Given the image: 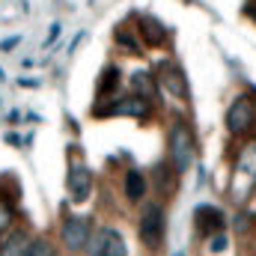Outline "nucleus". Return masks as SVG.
<instances>
[{"label": "nucleus", "mask_w": 256, "mask_h": 256, "mask_svg": "<svg viewBox=\"0 0 256 256\" xmlns=\"http://www.w3.org/2000/svg\"><path fill=\"white\" fill-rule=\"evenodd\" d=\"M137 33H140L143 45H149V48H161L164 39H167V27L155 15H140L137 18Z\"/></svg>", "instance_id": "9d476101"}, {"label": "nucleus", "mask_w": 256, "mask_h": 256, "mask_svg": "<svg viewBox=\"0 0 256 256\" xmlns=\"http://www.w3.org/2000/svg\"><path fill=\"white\" fill-rule=\"evenodd\" d=\"M226 248H230V238H226L224 232H218V236L208 238V250H212V254H224Z\"/></svg>", "instance_id": "412c9836"}, {"label": "nucleus", "mask_w": 256, "mask_h": 256, "mask_svg": "<svg viewBox=\"0 0 256 256\" xmlns=\"http://www.w3.org/2000/svg\"><path fill=\"white\" fill-rule=\"evenodd\" d=\"M110 114L114 116H131V120H146V116H152V102L137 96V92H128L122 98L110 102Z\"/></svg>", "instance_id": "1a4fd4ad"}, {"label": "nucleus", "mask_w": 256, "mask_h": 256, "mask_svg": "<svg viewBox=\"0 0 256 256\" xmlns=\"http://www.w3.org/2000/svg\"><path fill=\"white\" fill-rule=\"evenodd\" d=\"M224 122H226V131H230V134H248L256 122V102L250 96H238V98L230 104Z\"/></svg>", "instance_id": "0eeeda50"}, {"label": "nucleus", "mask_w": 256, "mask_h": 256, "mask_svg": "<svg viewBox=\"0 0 256 256\" xmlns=\"http://www.w3.org/2000/svg\"><path fill=\"white\" fill-rule=\"evenodd\" d=\"M167 161L173 164V170L179 176L196 164V140L185 120H173V126L167 131Z\"/></svg>", "instance_id": "f257e3e1"}, {"label": "nucleus", "mask_w": 256, "mask_h": 256, "mask_svg": "<svg viewBox=\"0 0 256 256\" xmlns=\"http://www.w3.org/2000/svg\"><path fill=\"white\" fill-rule=\"evenodd\" d=\"M9 122H21V110H9Z\"/></svg>", "instance_id": "a878e982"}, {"label": "nucleus", "mask_w": 256, "mask_h": 256, "mask_svg": "<svg viewBox=\"0 0 256 256\" xmlns=\"http://www.w3.org/2000/svg\"><path fill=\"white\" fill-rule=\"evenodd\" d=\"M176 170H173V164L170 161H161V164H155L152 167V188L161 194H173L176 191Z\"/></svg>", "instance_id": "ddd939ff"}, {"label": "nucleus", "mask_w": 256, "mask_h": 256, "mask_svg": "<svg viewBox=\"0 0 256 256\" xmlns=\"http://www.w3.org/2000/svg\"><path fill=\"white\" fill-rule=\"evenodd\" d=\"M92 220L90 218H80V214H68L63 224H60V238L63 244L68 248V254H80L86 250V242L92 236Z\"/></svg>", "instance_id": "39448f33"}, {"label": "nucleus", "mask_w": 256, "mask_h": 256, "mask_svg": "<svg viewBox=\"0 0 256 256\" xmlns=\"http://www.w3.org/2000/svg\"><path fill=\"white\" fill-rule=\"evenodd\" d=\"M122 188H126V196L131 202H140V200L149 194V179H146L137 167H131L126 173V179H122Z\"/></svg>", "instance_id": "4468645a"}, {"label": "nucleus", "mask_w": 256, "mask_h": 256, "mask_svg": "<svg viewBox=\"0 0 256 256\" xmlns=\"http://www.w3.org/2000/svg\"><path fill=\"white\" fill-rule=\"evenodd\" d=\"M194 226H196V232L202 238H212V236L224 232L226 218H224V212L218 206H196L194 208Z\"/></svg>", "instance_id": "6e6552de"}, {"label": "nucleus", "mask_w": 256, "mask_h": 256, "mask_svg": "<svg viewBox=\"0 0 256 256\" xmlns=\"http://www.w3.org/2000/svg\"><path fill=\"white\" fill-rule=\"evenodd\" d=\"M12 220H15V208H12L9 200L0 196V236H6L12 230Z\"/></svg>", "instance_id": "f3484780"}, {"label": "nucleus", "mask_w": 256, "mask_h": 256, "mask_svg": "<svg viewBox=\"0 0 256 256\" xmlns=\"http://www.w3.org/2000/svg\"><path fill=\"white\" fill-rule=\"evenodd\" d=\"M155 80H158V90L170 92L173 98H188L191 96V86H188V78H185L182 66L173 63V60H161L155 66Z\"/></svg>", "instance_id": "20e7f679"}, {"label": "nucleus", "mask_w": 256, "mask_h": 256, "mask_svg": "<svg viewBox=\"0 0 256 256\" xmlns=\"http://www.w3.org/2000/svg\"><path fill=\"white\" fill-rule=\"evenodd\" d=\"M15 45H21V33H15V36H6V39L0 42V51H3V54H9V51H15Z\"/></svg>", "instance_id": "4be33fe9"}, {"label": "nucleus", "mask_w": 256, "mask_h": 256, "mask_svg": "<svg viewBox=\"0 0 256 256\" xmlns=\"http://www.w3.org/2000/svg\"><path fill=\"white\" fill-rule=\"evenodd\" d=\"M248 224H250V214H244V212H242V214H238V220H236V226H238V230H244Z\"/></svg>", "instance_id": "b1692460"}, {"label": "nucleus", "mask_w": 256, "mask_h": 256, "mask_svg": "<svg viewBox=\"0 0 256 256\" xmlns=\"http://www.w3.org/2000/svg\"><path fill=\"white\" fill-rule=\"evenodd\" d=\"M57 36H60V21H54V24H51V30H48V36H45V45H42V48H54Z\"/></svg>", "instance_id": "5701e85b"}, {"label": "nucleus", "mask_w": 256, "mask_h": 256, "mask_svg": "<svg viewBox=\"0 0 256 256\" xmlns=\"http://www.w3.org/2000/svg\"><path fill=\"white\" fill-rule=\"evenodd\" d=\"M114 39H116L126 51H131V54H140V42H137L131 33H126V30H116V33H114Z\"/></svg>", "instance_id": "aec40b11"}, {"label": "nucleus", "mask_w": 256, "mask_h": 256, "mask_svg": "<svg viewBox=\"0 0 256 256\" xmlns=\"http://www.w3.org/2000/svg\"><path fill=\"white\" fill-rule=\"evenodd\" d=\"M6 140H9L12 146H21V140H18V134H6Z\"/></svg>", "instance_id": "bb28decb"}, {"label": "nucleus", "mask_w": 256, "mask_h": 256, "mask_svg": "<svg viewBox=\"0 0 256 256\" xmlns=\"http://www.w3.org/2000/svg\"><path fill=\"white\" fill-rule=\"evenodd\" d=\"M128 248H126V238H122V232L120 230H114V236H110V244H108V256H126Z\"/></svg>", "instance_id": "6ab92c4d"}, {"label": "nucleus", "mask_w": 256, "mask_h": 256, "mask_svg": "<svg viewBox=\"0 0 256 256\" xmlns=\"http://www.w3.org/2000/svg\"><path fill=\"white\" fill-rule=\"evenodd\" d=\"M254 191H256V140L238 152L232 182H230V194H232L236 202H248Z\"/></svg>", "instance_id": "f03ea898"}, {"label": "nucleus", "mask_w": 256, "mask_h": 256, "mask_svg": "<svg viewBox=\"0 0 256 256\" xmlns=\"http://www.w3.org/2000/svg\"><path fill=\"white\" fill-rule=\"evenodd\" d=\"M27 256H60L57 254V248L51 244V238H33V244H30V254Z\"/></svg>", "instance_id": "a211bd4d"}, {"label": "nucleus", "mask_w": 256, "mask_h": 256, "mask_svg": "<svg viewBox=\"0 0 256 256\" xmlns=\"http://www.w3.org/2000/svg\"><path fill=\"white\" fill-rule=\"evenodd\" d=\"M30 244H33V238L27 230H9L0 238V256H27Z\"/></svg>", "instance_id": "9b49d317"}, {"label": "nucleus", "mask_w": 256, "mask_h": 256, "mask_svg": "<svg viewBox=\"0 0 256 256\" xmlns=\"http://www.w3.org/2000/svg\"><path fill=\"white\" fill-rule=\"evenodd\" d=\"M120 84H122V68H120V66H104V72H102L98 80H96V98H98V102L110 98V96L120 90Z\"/></svg>", "instance_id": "f8f14e48"}, {"label": "nucleus", "mask_w": 256, "mask_h": 256, "mask_svg": "<svg viewBox=\"0 0 256 256\" xmlns=\"http://www.w3.org/2000/svg\"><path fill=\"white\" fill-rule=\"evenodd\" d=\"M110 236H114V226H96L90 242H86V256H108V244H110Z\"/></svg>", "instance_id": "dca6fc26"}, {"label": "nucleus", "mask_w": 256, "mask_h": 256, "mask_svg": "<svg viewBox=\"0 0 256 256\" xmlns=\"http://www.w3.org/2000/svg\"><path fill=\"white\" fill-rule=\"evenodd\" d=\"M137 236L140 242L149 248V250H158L164 244V236H167V214L158 202H149L143 212H140V220H137Z\"/></svg>", "instance_id": "7ed1b4c3"}, {"label": "nucleus", "mask_w": 256, "mask_h": 256, "mask_svg": "<svg viewBox=\"0 0 256 256\" xmlns=\"http://www.w3.org/2000/svg\"><path fill=\"white\" fill-rule=\"evenodd\" d=\"M92 185H96L92 170L84 161H72L68 173H66V194H68V200L72 202H86L92 196Z\"/></svg>", "instance_id": "423d86ee"}, {"label": "nucleus", "mask_w": 256, "mask_h": 256, "mask_svg": "<svg viewBox=\"0 0 256 256\" xmlns=\"http://www.w3.org/2000/svg\"><path fill=\"white\" fill-rule=\"evenodd\" d=\"M18 84H21V86H39L36 78H18Z\"/></svg>", "instance_id": "393cba45"}, {"label": "nucleus", "mask_w": 256, "mask_h": 256, "mask_svg": "<svg viewBox=\"0 0 256 256\" xmlns=\"http://www.w3.org/2000/svg\"><path fill=\"white\" fill-rule=\"evenodd\" d=\"M131 86H134L137 96H143V98H149V102L158 96V80H155V72H149V68H137V72L131 74Z\"/></svg>", "instance_id": "2eb2a0df"}]
</instances>
